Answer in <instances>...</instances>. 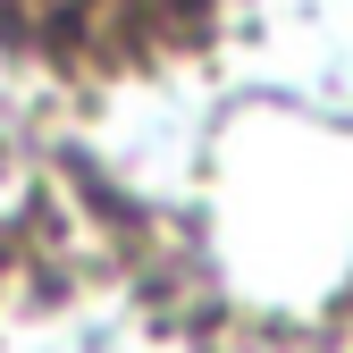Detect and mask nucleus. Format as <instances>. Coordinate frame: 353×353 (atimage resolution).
<instances>
[]
</instances>
